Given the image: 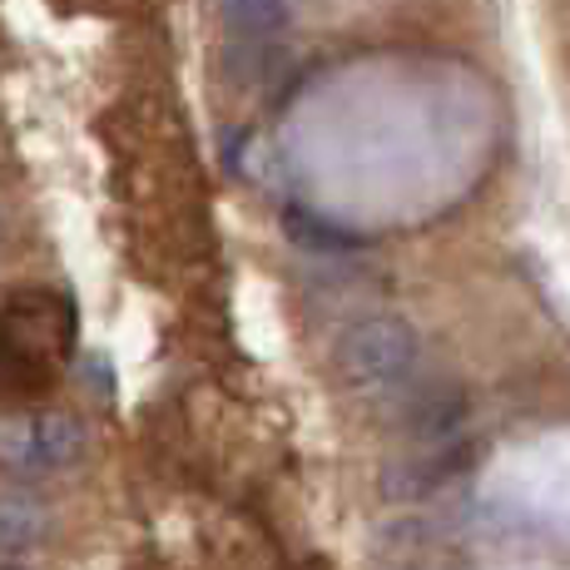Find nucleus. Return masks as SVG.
Segmentation results:
<instances>
[{"mask_svg":"<svg viewBox=\"0 0 570 570\" xmlns=\"http://www.w3.org/2000/svg\"><path fill=\"white\" fill-rule=\"evenodd\" d=\"M85 432L70 416H10L0 422V462L10 471H26V476H40V471H60L80 456Z\"/></svg>","mask_w":570,"mask_h":570,"instance_id":"f03ea898","label":"nucleus"},{"mask_svg":"<svg viewBox=\"0 0 570 570\" xmlns=\"http://www.w3.org/2000/svg\"><path fill=\"white\" fill-rule=\"evenodd\" d=\"M416 363V333L402 317H363L337 343V372L353 387H397Z\"/></svg>","mask_w":570,"mask_h":570,"instance_id":"f257e3e1","label":"nucleus"},{"mask_svg":"<svg viewBox=\"0 0 570 570\" xmlns=\"http://www.w3.org/2000/svg\"><path fill=\"white\" fill-rule=\"evenodd\" d=\"M228 26L248 40H268L283 26V0H234L228 6Z\"/></svg>","mask_w":570,"mask_h":570,"instance_id":"20e7f679","label":"nucleus"},{"mask_svg":"<svg viewBox=\"0 0 570 570\" xmlns=\"http://www.w3.org/2000/svg\"><path fill=\"white\" fill-rule=\"evenodd\" d=\"M283 228H288L293 244L313 248V254H347V248H363V238H357L353 228L333 224V218L313 214V208H288V214H283Z\"/></svg>","mask_w":570,"mask_h":570,"instance_id":"7ed1b4c3","label":"nucleus"},{"mask_svg":"<svg viewBox=\"0 0 570 570\" xmlns=\"http://www.w3.org/2000/svg\"><path fill=\"white\" fill-rule=\"evenodd\" d=\"M0 570H30V566H0Z\"/></svg>","mask_w":570,"mask_h":570,"instance_id":"423d86ee","label":"nucleus"},{"mask_svg":"<svg viewBox=\"0 0 570 570\" xmlns=\"http://www.w3.org/2000/svg\"><path fill=\"white\" fill-rule=\"evenodd\" d=\"M40 531V517L30 501H0V546H20Z\"/></svg>","mask_w":570,"mask_h":570,"instance_id":"39448f33","label":"nucleus"}]
</instances>
